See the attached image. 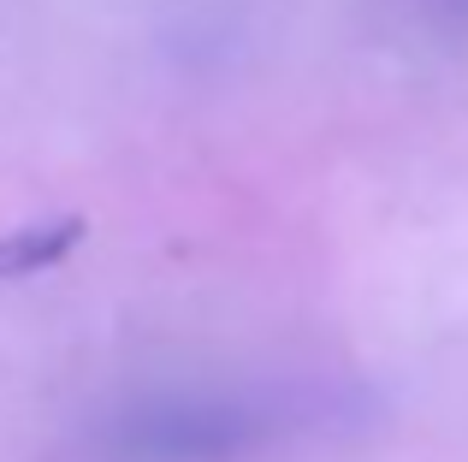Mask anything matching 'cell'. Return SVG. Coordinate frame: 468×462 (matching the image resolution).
I'll return each mask as SVG.
<instances>
[{
	"label": "cell",
	"mask_w": 468,
	"mask_h": 462,
	"mask_svg": "<svg viewBox=\"0 0 468 462\" xmlns=\"http://www.w3.org/2000/svg\"><path fill=\"white\" fill-rule=\"evenodd\" d=\"M267 415L226 397H172L143 404L113 427V451L131 462H226L267 439Z\"/></svg>",
	"instance_id": "1"
},
{
	"label": "cell",
	"mask_w": 468,
	"mask_h": 462,
	"mask_svg": "<svg viewBox=\"0 0 468 462\" xmlns=\"http://www.w3.org/2000/svg\"><path fill=\"white\" fill-rule=\"evenodd\" d=\"M83 243V220H42V226H18L0 237V278H24L42 267L66 261Z\"/></svg>",
	"instance_id": "2"
}]
</instances>
